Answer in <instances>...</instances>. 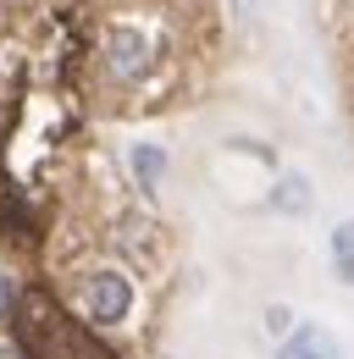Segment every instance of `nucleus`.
Returning <instances> with one entry per match:
<instances>
[{
  "label": "nucleus",
  "mask_w": 354,
  "mask_h": 359,
  "mask_svg": "<svg viewBox=\"0 0 354 359\" xmlns=\"http://www.w3.org/2000/svg\"><path fill=\"white\" fill-rule=\"evenodd\" d=\"M17 348L22 359H117L105 343H94V326H78L50 293H17Z\"/></svg>",
  "instance_id": "f257e3e1"
},
{
  "label": "nucleus",
  "mask_w": 354,
  "mask_h": 359,
  "mask_svg": "<svg viewBox=\"0 0 354 359\" xmlns=\"http://www.w3.org/2000/svg\"><path fill=\"white\" fill-rule=\"evenodd\" d=\"M133 310V276L117 266H94L78 282V315L84 326H122Z\"/></svg>",
  "instance_id": "f03ea898"
},
{
  "label": "nucleus",
  "mask_w": 354,
  "mask_h": 359,
  "mask_svg": "<svg viewBox=\"0 0 354 359\" xmlns=\"http://www.w3.org/2000/svg\"><path fill=\"white\" fill-rule=\"evenodd\" d=\"M105 72L117 78V83H138L144 72H150V61H155V45H150V34L144 28H133V22H117V28H105Z\"/></svg>",
  "instance_id": "7ed1b4c3"
},
{
  "label": "nucleus",
  "mask_w": 354,
  "mask_h": 359,
  "mask_svg": "<svg viewBox=\"0 0 354 359\" xmlns=\"http://www.w3.org/2000/svg\"><path fill=\"white\" fill-rule=\"evenodd\" d=\"M277 359H343V348H338L332 332H321V326H299V332L282 343V354H277Z\"/></svg>",
  "instance_id": "20e7f679"
},
{
  "label": "nucleus",
  "mask_w": 354,
  "mask_h": 359,
  "mask_svg": "<svg viewBox=\"0 0 354 359\" xmlns=\"http://www.w3.org/2000/svg\"><path fill=\"white\" fill-rule=\"evenodd\" d=\"M161 172H166V155L155 149V144H133V177L144 194H155L161 188Z\"/></svg>",
  "instance_id": "39448f33"
},
{
  "label": "nucleus",
  "mask_w": 354,
  "mask_h": 359,
  "mask_svg": "<svg viewBox=\"0 0 354 359\" xmlns=\"http://www.w3.org/2000/svg\"><path fill=\"white\" fill-rule=\"evenodd\" d=\"M332 271H338V282H354V222L332 232Z\"/></svg>",
  "instance_id": "423d86ee"
},
{
  "label": "nucleus",
  "mask_w": 354,
  "mask_h": 359,
  "mask_svg": "<svg viewBox=\"0 0 354 359\" xmlns=\"http://www.w3.org/2000/svg\"><path fill=\"white\" fill-rule=\"evenodd\" d=\"M277 210H299V216H305V210H310V182L305 177H288V182H282V194H277Z\"/></svg>",
  "instance_id": "0eeeda50"
},
{
  "label": "nucleus",
  "mask_w": 354,
  "mask_h": 359,
  "mask_svg": "<svg viewBox=\"0 0 354 359\" xmlns=\"http://www.w3.org/2000/svg\"><path fill=\"white\" fill-rule=\"evenodd\" d=\"M11 310H17V287H11V276L0 271V320H11Z\"/></svg>",
  "instance_id": "6e6552de"
},
{
  "label": "nucleus",
  "mask_w": 354,
  "mask_h": 359,
  "mask_svg": "<svg viewBox=\"0 0 354 359\" xmlns=\"http://www.w3.org/2000/svg\"><path fill=\"white\" fill-rule=\"evenodd\" d=\"M0 359H22V348H0Z\"/></svg>",
  "instance_id": "1a4fd4ad"
}]
</instances>
